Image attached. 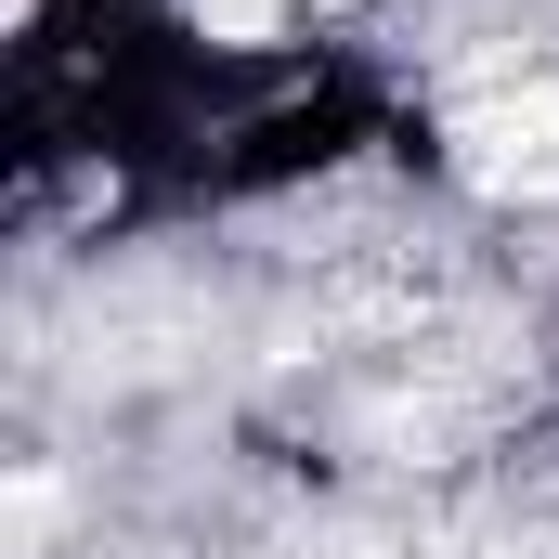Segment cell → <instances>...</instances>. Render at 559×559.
Segmentation results:
<instances>
[{
  "instance_id": "obj_1",
  "label": "cell",
  "mask_w": 559,
  "mask_h": 559,
  "mask_svg": "<svg viewBox=\"0 0 559 559\" xmlns=\"http://www.w3.org/2000/svg\"><path fill=\"white\" fill-rule=\"evenodd\" d=\"M455 169H468L481 195H559V79L468 105V118H455Z\"/></svg>"
},
{
  "instance_id": "obj_2",
  "label": "cell",
  "mask_w": 559,
  "mask_h": 559,
  "mask_svg": "<svg viewBox=\"0 0 559 559\" xmlns=\"http://www.w3.org/2000/svg\"><path fill=\"white\" fill-rule=\"evenodd\" d=\"M195 13H209V26H235V39H261V26H274V0H195Z\"/></svg>"
},
{
  "instance_id": "obj_3",
  "label": "cell",
  "mask_w": 559,
  "mask_h": 559,
  "mask_svg": "<svg viewBox=\"0 0 559 559\" xmlns=\"http://www.w3.org/2000/svg\"><path fill=\"white\" fill-rule=\"evenodd\" d=\"M13 13H39V0H13Z\"/></svg>"
}]
</instances>
